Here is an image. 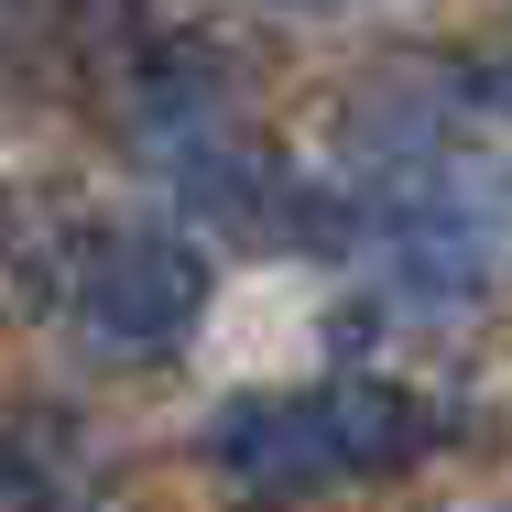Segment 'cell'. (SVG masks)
Masks as SVG:
<instances>
[{
	"label": "cell",
	"instance_id": "obj_5",
	"mask_svg": "<svg viewBox=\"0 0 512 512\" xmlns=\"http://www.w3.org/2000/svg\"><path fill=\"white\" fill-rule=\"evenodd\" d=\"M77 425L55 404H33V414H11L0 425V512H66L77 502Z\"/></svg>",
	"mask_w": 512,
	"mask_h": 512
},
{
	"label": "cell",
	"instance_id": "obj_2",
	"mask_svg": "<svg viewBox=\"0 0 512 512\" xmlns=\"http://www.w3.org/2000/svg\"><path fill=\"white\" fill-rule=\"evenodd\" d=\"M382 251L414 295L458 306V295H491L512 273V164H480V153H447V142H414L404 164L382 175Z\"/></svg>",
	"mask_w": 512,
	"mask_h": 512
},
{
	"label": "cell",
	"instance_id": "obj_6",
	"mask_svg": "<svg viewBox=\"0 0 512 512\" xmlns=\"http://www.w3.org/2000/svg\"><path fill=\"white\" fill-rule=\"evenodd\" d=\"M469 99H480V109H502V120H512V44H502V55H480V66H469Z\"/></svg>",
	"mask_w": 512,
	"mask_h": 512
},
{
	"label": "cell",
	"instance_id": "obj_1",
	"mask_svg": "<svg viewBox=\"0 0 512 512\" xmlns=\"http://www.w3.org/2000/svg\"><path fill=\"white\" fill-rule=\"evenodd\" d=\"M436 447V414L404 382H316V393H240L207 425V458L240 491H327V480H393Z\"/></svg>",
	"mask_w": 512,
	"mask_h": 512
},
{
	"label": "cell",
	"instance_id": "obj_4",
	"mask_svg": "<svg viewBox=\"0 0 512 512\" xmlns=\"http://www.w3.org/2000/svg\"><path fill=\"white\" fill-rule=\"evenodd\" d=\"M88 251H99V218L66 186H0V262L22 273L33 306H66L77 273H88Z\"/></svg>",
	"mask_w": 512,
	"mask_h": 512
},
{
	"label": "cell",
	"instance_id": "obj_3",
	"mask_svg": "<svg viewBox=\"0 0 512 512\" xmlns=\"http://www.w3.org/2000/svg\"><path fill=\"white\" fill-rule=\"evenodd\" d=\"M66 316L109 360H164V349L197 338V316H207V251L175 240V229H99Z\"/></svg>",
	"mask_w": 512,
	"mask_h": 512
}]
</instances>
